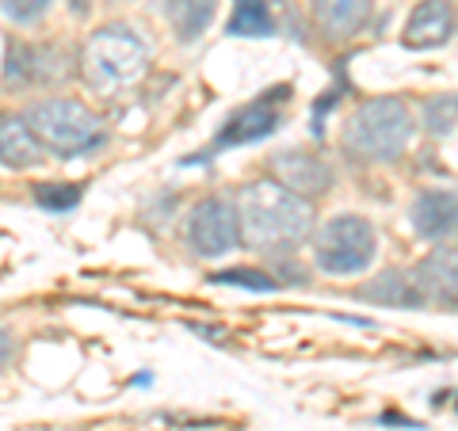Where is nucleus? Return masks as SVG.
Listing matches in <instances>:
<instances>
[{
	"label": "nucleus",
	"mask_w": 458,
	"mask_h": 431,
	"mask_svg": "<svg viewBox=\"0 0 458 431\" xmlns=\"http://www.w3.org/2000/svg\"><path fill=\"white\" fill-rule=\"evenodd\" d=\"M241 241L264 256L298 252L313 233V203L279 180H252L237 191Z\"/></svg>",
	"instance_id": "nucleus-1"
},
{
	"label": "nucleus",
	"mask_w": 458,
	"mask_h": 431,
	"mask_svg": "<svg viewBox=\"0 0 458 431\" xmlns=\"http://www.w3.org/2000/svg\"><path fill=\"white\" fill-rule=\"evenodd\" d=\"M81 73L96 92L119 96L149 73V42L126 23L99 27L81 50Z\"/></svg>",
	"instance_id": "nucleus-2"
},
{
	"label": "nucleus",
	"mask_w": 458,
	"mask_h": 431,
	"mask_svg": "<svg viewBox=\"0 0 458 431\" xmlns=\"http://www.w3.org/2000/svg\"><path fill=\"white\" fill-rule=\"evenodd\" d=\"M412 138V111L397 96H375L355 107L344 126V149L367 165H390Z\"/></svg>",
	"instance_id": "nucleus-3"
},
{
	"label": "nucleus",
	"mask_w": 458,
	"mask_h": 431,
	"mask_svg": "<svg viewBox=\"0 0 458 431\" xmlns=\"http://www.w3.org/2000/svg\"><path fill=\"white\" fill-rule=\"evenodd\" d=\"M27 123H31V131L38 134L42 146L57 156L92 153L107 138L104 119L92 107H84L81 99H69V96H47L31 104L27 107Z\"/></svg>",
	"instance_id": "nucleus-4"
},
{
	"label": "nucleus",
	"mask_w": 458,
	"mask_h": 431,
	"mask_svg": "<svg viewBox=\"0 0 458 431\" xmlns=\"http://www.w3.org/2000/svg\"><path fill=\"white\" fill-rule=\"evenodd\" d=\"M378 237L363 214H336L313 233V260L328 275H360L375 264Z\"/></svg>",
	"instance_id": "nucleus-5"
},
{
	"label": "nucleus",
	"mask_w": 458,
	"mask_h": 431,
	"mask_svg": "<svg viewBox=\"0 0 458 431\" xmlns=\"http://www.w3.org/2000/svg\"><path fill=\"white\" fill-rule=\"evenodd\" d=\"M183 237H188V249L203 260H218V256L241 249V214H237V199L229 195H207L199 199L188 214V225H183Z\"/></svg>",
	"instance_id": "nucleus-6"
},
{
	"label": "nucleus",
	"mask_w": 458,
	"mask_h": 431,
	"mask_svg": "<svg viewBox=\"0 0 458 431\" xmlns=\"http://www.w3.org/2000/svg\"><path fill=\"white\" fill-rule=\"evenodd\" d=\"M271 176L302 199H318L333 188V168H328V161H321V156H313V153H302V149H283L271 156Z\"/></svg>",
	"instance_id": "nucleus-7"
},
{
	"label": "nucleus",
	"mask_w": 458,
	"mask_h": 431,
	"mask_svg": "<svg viewBox=\"0 0 458 431\" xmlns=\"http://www.w3.org/2000/svg\"><path fill=\"white\" fill-rule=\"evenodd\" d=\"M409 222L424 241H447L458 233V191L432 188L420 191L409 207Z\"/></svg>",
	"instance_id": "nucleus-8"
},
{
	"label": "nucleus",
	"mask_w": 458,
	"mask_h": 431,
	"mask_svg": "<svg viewBox=\"0 0 458 431\" xmlns=\"http://www.w3.org/2000/svg\"><path fill=\"white\" fill-rule=\"evenodd\" d=\"M286 89H271V96L264 99H256V104L249 107H241L233 119H229L222 126V134H218V149L222 146H249V141H260L267 134H276L279 131V107H276V99H283Z\"/></svg>",
	"instance_id": "nucleus-9"
},
{
	"label": "nucleus",
	"mask_w": 458,
	"mask_h": 431,
	"mask_svg": "<svg viewBox=\"0 0 458 431\" xmlns=\"http://www.w3.org/2000/svg\"><path fill=\"white\" fill-rule=\"evenodd\" d=\"M454 35V4L451 0H420L405 20V46L409 50H436Z\"/></svg>",
	"instance_id": "nucleus-10"
},
{
	"label": "nucleus",
	"mask_w": 458,
	"mask_h": 431,
	"mask_svg": "<svg viewBox=\"0 0 458 431\" xmlns=\"http://www.w3.org/2000/svg\"><path fill=\"white\" fill-rule=\"evenodd\" d=\"M42 156H47V146L31 131L27 114H12V111L0 114V165L23 172L42 165Z\"/></svg>",
	"instance_id": "nucleus-11"
},
{
	"label": "nucleus",
	"mask_w": 458,
	"mask_h": 431,
	"mask_svg": "<svg viewBox=\"0 0 458 431\" xmlns=\"http://www.w3.org/2000/svg\"><path fill=\"white\" fill-rule=\"evenodd\" d=\"M424 301H443V306H458V252L454 249H436L412 271Z\"/></svg>",
	"instance_id": "nucleus-12"
},
{
	"label": "nucleus",
	"mask_w": 458,
	"mask_h": 431,
	"mask_svg": "<svg viewBox=\"0 0 458 431\" xmlns=\"http://www.w3.org/2000/svg\"><path fill=\"white\" fill-rule=\"evenodd\" d=\"M50 57H54V50L27 46V42H8L4 80L8 84H54V80H62L65 65H54Z\"/></svg>",
	"instance_id": "nucleus-13"
},
{
	"label": "nucleus",
	"mask_w": 458,
	"mask_h": 431,
	"mask_svg": "<svg viewBox=\"0 0 458 431\" xmlns=\"http://www.w3.org/2000/svg\"><path fill=\"white\" fill-rule=\"evenodd\" d=\"M310 8L328 38H352L367 27L375 0H310Z\"/></svg>",
	"instance_id": "nucleus-14"
},
{
	"label": "nucleus",
	"mask_w": 458,
	"mask_h": 431,
	"mask_svg": "<svg viewBox=\"0 0 458 431\" xmlns=\"http://www.w3.org/2000/svg\"><path fill=\"white\" fill-rule=\"evenodd\" d=\"M214 0H165V16L180 42H195L214 20Z\"/></svg>",
	"instance_id": "nucleus-15"
},
{
	"label": "nucleus",
	"mask_w": 458,
	"mask_h": 431,
	"mask_svg": "<svg viewBox=\"0 0 458 431\" xmlns=\"http://www.w3.org/2000/svg\"><path fill=\"white\" fill-rule=\"evenodd\" d=\"M363 298H375V301H382V306H397V309L424 306V294H420L417 279L405 275V271H386V275H378L375 283H367Z\"/></svg>",
	"instance_id": "nucleus-16"
},
{
	"label": "nucleus",
	"mask_w": 458,
	"mask_h": 431,
	"mask_svg": "<svg viewBox=\"0 0 458 431\" xmlns=\"http://www.w3.org/2000/svg\"><path fill=\"white\" fill-rule=\"evenodd\" d=\"M225 31L237 38H267L276 35V20L264 0H233V16H229Z\"/></svg>",
	"instance_id": "nucleus-17"
},
{
	"label": "nucleus",
	"mask_w": 458,
	"mask_h": 431,
	"mask_svg": "<svg viewBox=\"0 0 458 431\" xmlns=\"http://www.w3.org/2000/svg\"><path fill=\"white\" fill-rule=\"evenodd\" d=\"M420 123H424V131L432 134V138H447L454 126H458V96L454 92H443V96L424 99Z\"/></svg>",
	"instance_id": "nucleus-18"
},
{
	"label": "nucleus",
	"mask_w": 458,
	"mask_h": 431,
	"mask_svg": "<svg viewBox=\"0 0 458 431\" xmlns=\"http://www.w3.org/2000/svg\"><path fill=\"white\" fill-rule=\"evenodd\" d=\"M81 188L77 183H38L35 188V203L47 210V214H69L81 203Z\"/></svg>",
	"instance_id": "nucleus-19"
},
{
	"label": "nucleus",
	"mask_w": 458,
	"mask_h": 431,
	"mask_svg": "<svg viewBox=\"0 0 458 431\" xmlns=\"http://www.w3.org/2000/svg\"><path fill=\"white\" fill-rule=\"evenodd\" d=\"M214 286H241V291H256V294H267L276 291V279H267L264 271H252V267H225V271H214L210 275Z\"/></svg>",
	"instance_id": "nucleus-20"
},
{
	"label": "nucleus",
	"mask_w": 458,
	"mask_h": 431,
	"mask_svg": "<svg viewBox=\"0 0 458 431\" xmlns=\"http://www.w3.org/2000/svg\"><path fill=\"white\" fill-rule=\"evenodd\" d=\"M54 0H0V16H8L12 23H35L50 12Z\"/></svg>",
	"instance_id": "nucleus-21"
},
{
	"label": "nucleus",
	"mask_w": 458,
	"mask_h": 431,
	"mask_svg": "<svg viewBox=\"0 0 458 431\" xmlns=\"http://www.w3.org/2000/svg\"><path fill=\"white\" fill-rule=\"evenodd\" d=\"M12 351H16V340H12V333L4 325H0V370L8 367V359H12Z\"/></svg>",
	"instance_id": "nucleus-22"
}]
</instances>
